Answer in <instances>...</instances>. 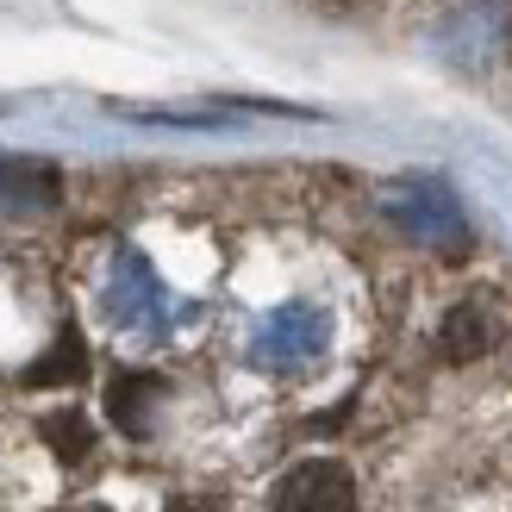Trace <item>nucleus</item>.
<instances>
[{"mask_svg": "<svg viewBox=\"0 0 512 512\" xmlns=\"http://www.w3.org/2000/svg\"><path fill=\"white\" fill-rule=\"evenodd\" d=\"M319 13H356V7H369V0H313Z\"/></svg>", "mask_w": 512, "mask_h": 512, "instance_id": "6e6552de", "label": "nucleus"}, {"mask_svg": "<svg viewBox=\"0 0 512 512\" xmlns=\"http://www.w3.org/2000/svg\"><path fill=\"white\" fill-rule=\"evenodd\" d=\"M144 400H150V381H119L113 388V419L125 431H144Z\"/></svg>", "mask_w": 512, "mask_h": 512, "instance_id": "0eeeda50", "label": "nucleus"}, {"mask_svg": "<svg viewBox=\"0 0 512 512\" xmlns=\"http://www.w3.org/2000/svg\"><path fill=\"white\" fill-rule=\"evenodd\" d=\"M269 506L275 512H356V481L331 456H306V463H294L275 481Z\"/></svg>", "mask_w": 512, "mask_h": 512, "instance_id": "20e7f679", "label": "nucleus"}, {"mask_svg": "<svg viewBox=\"0 0 512 512\" xmlns=\"http://www.w3.org/2000/svg\"><path fill=\"white\" fill-rule=\"evenodd\" d=\"M82 512H113V506H82Z\"/></svg>", "mask_w": 512, "mask_h": 512, "instance_id": "1a4fd4ad", "label": "nucleus"}, {"mask_svg": "<svg viewBox=\"0 0 512 512\" xmlns=\"http://www.w3.org/2000/svg\"><path fill=\"white\" fill-rule=\"evenodd\" d=\"M50 200H57V169L0 157V213H44Z\"/></svg>", "mask_w": 512, "mask_h": 512, "instance_id": "423d86ee", "label": "nucleus"}, {"mask_svg": "<svg viewBox=\"0 0 512 512\" xmlns=\"http://www.w3.org/2000/svg\"><path fill=\"white\" fill-rule=\"evenodd\" d=\"M375 200H381V213H388V225L400 238H413L425 250H469V213L438 175H400Z\"/></svg>", "mask_w": 512, "mask_h": 512, "instance_id": "f257e3e1", "label": "nucleus"}, {"mask_svg": "<svg viewBox=\"0 0 512 512\" xmlns=\"http://www.w3.org/2000/svg\"><path fill=\"white\" fill-rule=\"evenodd\" d=\"M494 338H500V325H494V313L481 300L450 306V319L438 325V350L450 356V363H475V356H488Z\"/></svg>", "mask_w": 512, "mask_h": 512, "instance_id": "39448f33", "label": "nucleus"}, {"mask_svg": "<svg viewBox=\"0 0 512 512\" xmlns=\"http://www.w3.org/2000/svg\"><path fill=\"white\" fill-rule=\"evenodd\" d=\"M100 306H107V319L119 331H138V338H157V331H169V319H175L169 288L157 281V269H150L138 250H119L113 256L107 288H100Z\"/></svg>", "mask_w": 512, "mask_h": 512, "instance_id": "7ed1b4c3", "label": "nucleus"}, {"mask_svg": "<svg viewBox=\"0 0 512 512\" xmlns=\"http://www.w3.org/2000/svg\"><path fill=\"white\" fill-rule=\"evenodd\" d=\"M325 350H331V319L313 300L275 306V313H263L250 331V363L269 369V375H306V369H319Z\"/></svg>", "mask_w": 512, "mask_h": 512, "instance_id": "f03ea898", "label": "nucleus"}]
</instances>
